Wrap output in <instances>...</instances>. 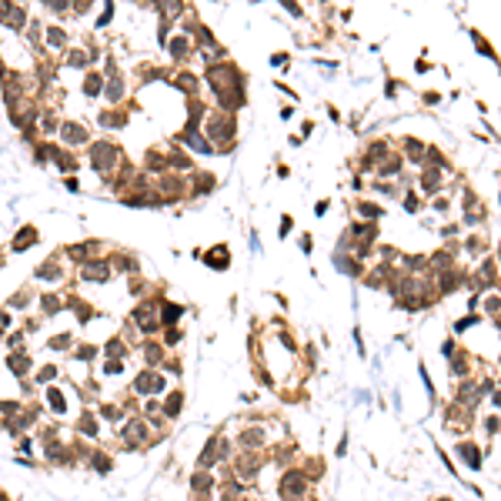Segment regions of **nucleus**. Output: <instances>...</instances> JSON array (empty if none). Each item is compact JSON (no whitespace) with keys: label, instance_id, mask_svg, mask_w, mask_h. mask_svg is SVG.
Returning a JSON list of instances; mask_svg holds the SVG:
<instances>
[{"label":"nucleus","instance_id":"nucleus-1","mask_svg":"<svg viewBox=\"0 0 501 501\" xmlns=\"http://www.w3.org/2000/svg\"><path fill=\"white\" fill-rule=\"evenodd\" d=\"M301 491H304V478L301 475H288L284 478V498H298Z\"/></svg>","mask_w":501,"mask_h":501}]
</instances>
